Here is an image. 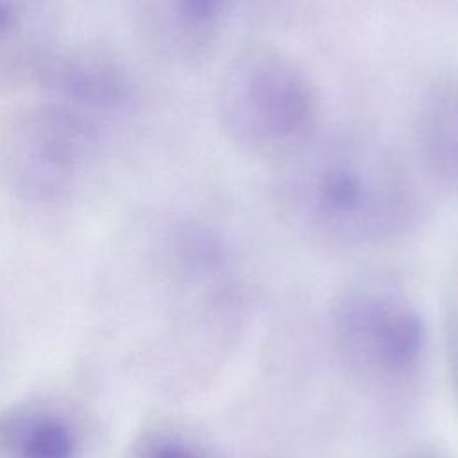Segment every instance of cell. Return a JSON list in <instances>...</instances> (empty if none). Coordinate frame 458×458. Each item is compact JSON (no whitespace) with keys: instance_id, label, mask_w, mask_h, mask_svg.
I'll use <instances>...</instances> for the list:
<instances>
[{"instance_id":"5","label":"cell","mask_w":458,"mask_h":458,"mask_svg":"<svg viewBox=\"0 0 458 458\" xmlns=\"http://www.w3.org/2000/svg\"><path fill=\"white\" fill-rule=\"evenodd\" d=\"M231 13L233 4L227 0H168L154 5L150 30L168 54L195 61L216 47Z\"/></svg>"},{"instance_id":"7","label":"cell","mask_w":458,"mask_h":458,"mask_svg":"<svg viewBox=\"0 0 458 458\" xmlns=\"http://www.w3.org/2000/svg\"><path fill=\"white\" fill-rule=\"evenodd\" d=\"M52 86L66 100L61 104L81 116V109L123 107L132 86L123 70L98 55H70L50 68ZM82 118V116H81Z\"/></svg>"},{"instance_id":"1","label":"cell","mask_w":458,"mask_h":458,"mask_svg":"<svg viewBox=\"0 0 458 458\" xmlns=\"http://www.w3.org/2000/svg\"><path fill=\"white\" fill-rule=\"evenodd\" d=\"M277 202L297 233L338 250L388 243L417 213L415 188L401 159L361 134L317 138L283 163Z\"/></svg>"},{"instance_id":"2","label":"cell","mask_w":458,"mask_h":458,"mask_svg":"<svg viewBox=\"0 0 458 458\" xmlns=\"http://www.w3.org/2000/svg\"><path fill=\"white\" fill-rule=\"evenodd\" d=\"M216 116L240 152L281 166L318 138L320 100L290 54L256 43L227 61L216 88Z\"/></svg>"},{"instance_id":"6","label":"cell","mask_w":458,"mask_h":458,"mask_svg":"<svg viewBox=\"0 0 458 458\" xmlns=\"http://www.w3.org/2000/svg\"><path fill=\"white\" fill-rule=\"evenodd\" d=\"M415 143L424 165L440 179L458 182V81L429 86L415 113Z\"/></svg>"},{"instance_id":"9","label":"cell","mask_w":458,"mask_h":458,"mask_svg":"<svg viewBox=\"0 0 458 458\" xmlns=\"http://www.w3.org/2000/svg\"><path fill=\"white\" fill-rule=\"evenodd\" d=\"M25 27V11L18 4L0 2V47L20 43Z\"/></svg>"},{"instance_id":"3","label":"cell","mask_w":458,"mask_h":458,"mask_svg":"<svg viewBox=\"0 0 458 458\" xmlns=\"http://www.w3.org/2000/svg\"><path fill=\"white\" fill-rule=\"evenodd\" d=\"M329 336L347 369L379 381L413 374L428 347V327L417 304L399 286L377 279L354 283L336 297Z\"/></svg>"},{"instance_id":"10","label":"cell","mask_w":458,"mask_h":458,"mask_svg":"<svg viewBox=\"0 0 458 458\" xmlns=\"http://www.w3.org/2000/svg\"><path fill=\"white\" fill-rule=\"evenodd\" d=\"M148 458H199L197 453L193 449H190L188 445L181 444V442H161Z\"/></svg>"},{"instance_id":"11","label":"cell","mask_w":458,"mask_h":458,"mask_svg":"<svg viewBox=\"0 0 458 458\" xmlns=\"http://www.w3.org/2000/svg\"><path fill=\"white\" fill-rule=\"evenodd\" d=\"M449 331H451V338H453V354H454V360L458 365V311L453 317V324H451Z\"/></svg>"},{"instance_id":"4","label":"cell","mask_w":458,"mask_h":458,"mask_svg":"<svg viewBox=\"0 0 458 458\" xmlns=\"http://www.w3.org/2000/svg\"><path fill=\"white\" fill-rule=\"evenodd\" d=\"M88 122L70 109L43 106L18 116L2 141L4 168L13 184L34 199H55L79 175Z\"/></svg>"},{"instance_id":"8","label":"cell","mask_w":458,"mask_h":458,"mask_svg":"<svg viewBox=\"0 0 458 458\" xmlns=\"http://www.w3.org/2000/svg\"><path fill=\"white\" fill-rule=\"evenodd\" d=\"M0 453L11 458H75L72 426L43 408H14L0 415Z\"/></svg>"}]
</instances>
